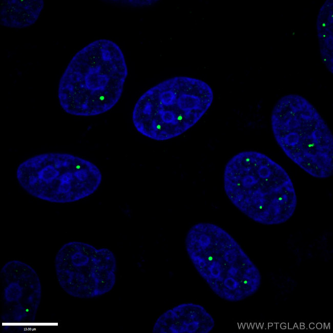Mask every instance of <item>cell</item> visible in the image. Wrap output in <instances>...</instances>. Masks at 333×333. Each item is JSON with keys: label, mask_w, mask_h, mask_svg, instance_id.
<instances>
[{"label": "cell", "mask_w": 333, "mask_h": 333, "mask_svg": "<svg viewBox=\"0 0 333 333\" xmlns=\"http://www.w3.org/2000/svg\"><path fill=\"white\" fill-rule=\"evenodd\" d=\"M223 186L232 204L262 224L285 223L296 209V192L289 175L259 152L245 151L233 156L224 168Z\"/></svg>", "instance_id": "1"}, {"label": "cell", "mask_w": 333, "mask_h": 333, "mask_svg": "<svg viewBox=\"0 0 333 333\" xmlns=\"http://www.w3.org/2000/svg\"><path fill=\"white\" fill-rule=\"evenodd\" d=\"M123 53L109 39L95 40L72 57L58 84V98L67 113L93 116L112 109L128 76Z\"/></svg>", "instance_id": "2"}, {"label": "cell", "mask_w": 333, "mask_h": 333, "mask_svg": "<svg viewBox=\"0 0 333 333\" xmlns=\"http://www.w3.org/2000/svg\"><path fill=\"white\" fill-rule=\"evenodd\" d=\"M185 249L194 267L211 290L230 302L254 295L261 275L238 242L220 226L199 222L189 230Z\"/></svg>", "instance_id": "3"}, {"label": "cell", "mask_w": 333, "mask_h": 333, "mask_svg": "<svg viewBox=\"0 0 333 333\" xmlns=\"http://www.w3.org/2000/svg\"><path fill=\"white\" fill-rule=\"evenodd\" d=\"M213 99V91L205 81L175 76L152 87L139 98L132 121L141 135L157 141L169 140L193 127Z\"/></svg>", "instance_id": "4"}, {"label": "cell", "mask_w": 333, "mask_h": 333, "mask_svg": "<svg viewBox=\"0 0 333 333\" xmlns=\"http://www.w3.org/2000/svg\"><path fill=\"white\" fill-rule=\"evenodd\" d=\"M274 138L292 161L314 177L333 173V135L317 109L297 94L281 97L270 115Z\"/></svg>", "instance_id": "5"}, {"label": "cell", "mask_w": 333, "mask_h": 333, "mask_svg": "<svg viewBox=\"0 0 333 333\" xmlns=\"http://www.w3.org/2000/svg\"><path fill=\"white\" fill-rule=\"evenodd\" d=\"M20 185L37 198L56 203L78 201L94 193L102 181L99 168L91 161L65 153L32 156L16 170Z\"/></svg>", "instance_id": "6"}, {"label": "cell", "mask_w": 333, "mask_h": 333, "mask_svg": "<svg viewBox=\"0 0 333 333\" xmlns=\"http://www.w3.org/2000/svg\"><path fill=\"white\" fill-rule=\"evenodd\" d=\"M55 268L60 287L75 298L102 296L111 290L116 282L117 262L113 253L82 242L64 244L56 255Z\"/></svg>", "instance_id": "7"}, {"label": "cell", "mask_w": 333, "mask_h": 333, "mask_svg": "<svg viewBox=\"0 0 333 333\" xmlns=\"http://www.w3.org/2000/svg\"><path fill=\"white\" fill-rule=\"evenodd\" d=\"M2 311L1 320L5 331L9 325L32 324L41 298V284L34 269L22 261L6 263L0 271Z\"/></svg>", "instance_id": "8"}, {"label": "cell", "mask_w": 333, "mask_h": 333, "mask_svg": "<svg viewBox=\"0 0 333 333\" xmlns=\"http://www.w3.org/2000/svg\"><path fill=\"white\" fill-rule=\"evenodd\" d=\"M215 326L212 315L193 303L178 305L162 314L152 329L154 333H209Z\"/></svg>", "instance_id": "9"}, {"label": "cell", "mask_w": 333, "mask_h": 333, "mask_svg": "<svg viewBox=\"0 0 333 333\" xmlns=\"http://www.w3.org/2000/svg\"><path fill=\"white\" fill-rule=\"evenodd\" d=\"M43 0H7L1 3V25L23 28L34 24L44 8Z\"/></svg>", "instance_id": "10"}, {"label": "cell", "mask_w": 333, "mask_h": 333, "mask_svg": "<svg viewBox=\"0 0 333 333\" xmlns=\"http://www.w3.org/2000/svg\"><path fill=\"white\" fill-rule=\"evenodd\" d=\"M320 57L328 71L333 73V1H325L316 20Z\"/></svg>", "instance_id": "11"}]
</instances>
